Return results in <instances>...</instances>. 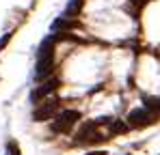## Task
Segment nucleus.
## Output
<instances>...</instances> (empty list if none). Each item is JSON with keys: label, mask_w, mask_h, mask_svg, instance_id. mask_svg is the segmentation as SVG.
Instances as JSON below:
<instances>
[{"label": "nucleus", "mask_w": 160, "mask_h": 155, "mask_svg": "<svg viewBox=\"0 0 160 155\" xmlns=\"http://www.w3.org/2000/svg\"><path fill=\"white\" fill-rule=\"evenodd\" d=\"M35 80H43L52 73L54 69V39H46L41 45H39V52H37V67H35Z\"/></svg>", "instance_id": "f257e3e1"}, {"label": "nucleus", "mask_w": 160, "mask_h": 155, "mask_svg": "<svg viewBox=\"0 0 160 155\" xmlns=\"http://www.w3.org/2000/svg\"><path fill=\"white\" fill-rule=\"evenodd\" d=\"M78 121H80L78 110H63L56 116V121L52 123V131H56V134H69V129L74 127Z\"/></svg>", "instance_id": "f03ea898"}, {"label": "nucleus", "mask_w": 160, "mask_h": 155, "mask_svg": "<svg viewBox=\"0 0 160 155\" xmlns=\"http://www.w3.org/2000/svg\"><path fill=\"white\" fill-rule=\"evenodd\" d=\"M154 123V114L147 110V108H136V110H132L130 114H128V125L130 127H147V125H152Z\"/></svg>", "instance_id": "7ed1b4c3"}, {"label": "nucleus", "mask_w": 160, "mask_h": 155, "mask_svg": "<svg viewBox=\"0 0 160 155\" xmlns=\"http://www.w3.org/2000/svg\"><path fill=\"white\" fill-rule=\"evenodd\" d=\"M56 110H58V99H48V101L39 103V106L35 108V112H32V121H37V123L50 121Z\"/></svg>", "instance_id": "20e7f679"}, {"label": "nucleus", "mask_w": 160, "mask_h": 155, "mask_svg": "<svg viewBox=\"0 0 160 155\" xmlns=\"http://www.w3.org/2000/svg\"><path fill=\"white\" fill-rule=\"evenodd\" d=\"M56 88H58V80H56V78H52V80L43 82L41 86H37V88L30 93V101H32V103L41 101L43 97H48V95H50V93H54Z\"/></svg>", "instance_id": "39448f33"}, {"label": "nucleus", "mask_w": 160, "mask_h": 155, "mask_svg": "<svg viewBox=\"0 0 160 155\" xmlns=\"http://www.w3.org/2000/svg\"><path fill=\"white\" fill-rule=\"evenodd\" d=\"M128 129H130V125H128L126 121H112V123H110V131H112V134H126Z\"/></svg>", "instance_id": "423d86ee"}, {"label": "nucleus", "mask_w": 160, "mask_h": 155, "mask_svg": "<svg viewBox=\"0 0 160 155\" xmlns=\"http://www.w3.org/2000/svg\"><path fill=\"white\" fill-rule=\"evenodd\" d=\"M82 4H84V0H72V2L67 4V11H65V13H67V15H76L80 9H82Z\"/></svg>", "instance_id": "0eeeda50"}, {"label": "nucleus", "mask_w": 160, "mask_h": 155, "mask_svg": "<svg viewBox=\"0 0 160 155\" xmlns=\"http://www.w3.org/2000/svg\"><path fill=\"white\" fill-rule=\"evenodd\" d=\"M72 26H76V24L69 22L67 17H61V20H56V22L52 24V28H54V30H58V28H72Z\"/></svg>", "instance_id": "6e6552de"}, {"label": "nucleus", "mask_w": 160, "mask_h": 155, "mask_svg": "<svg viewBox=\"0 0 160 155\" xmlns=\"http://www.w3.org/2000/svg\"><path fill=\"white\" fill-rule=\"evenodd\" d=\"M9 151H11V155H20V147L15 142H9Z\"/></svg>", "instance_id": "1a4fd4ad"}, {"label": "nucleus", "mask_w": 160, "mask_h": 155, "mask_svg": "<svg viewBox=\"0 0 160 155\" xmlns=\"http://www.w3.org/2000/svg\"><path fill=\"white\" fill-rule=\"evenodd\" d=\"M9 39H11V35H4V37L0 39V50H2V48H4V45L9 43Z\"/></svg>", "instance_id": "9d476101"}, {"label": "nucleus", "mask_w": 160, "mask_h": 155, "mask_svg": "<svg viewBox=\"0 0 160 155\" xmlns=\"http://www.w3.org/2000/svg\"><path fill=\"white\" fill-rule=\"evenodd\" d=\"M87 155H106V151H91V153H87Z\"/></svg>", "instance_id": "9b49d317"}]
</instances>
